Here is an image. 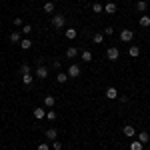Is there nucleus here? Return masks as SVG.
<instances>
[{"label": "nucleus", "instance_id": "obj_1", "mask_svg": "<svg viewBox=\"0 0 150 150\" xmlns=\"http://www.w3.org/2000/svg\"><path fill=\"white\" fill-rule=\"evenodd\" d=\"M64 24H66L64 14H54V16H52V26H54V30H62Z\"/></svg>", "mask_w": 150, "mask_h": 150}, {"label": "nucleus", "instance_id": "obj_2", "mask_svg": "<svg viewBox=\"0 0 150 150\" xmlns=\"http://www.w3.org/2000/svg\"><path fill=\"white\" fill-rule=\"evenodd\" d=\"M106 58H108V60H112V62L118 60V58H120V50H118L116 46H110L108 50H106Z\"/></svg>", "mask_w": 150, "mask_h": 150}, {"label": "nucleus", "instance_id": "obj_3", "mask_svg": "<svg viewBox=\"0 0 150 150\" xmlns=\"http://www.w3.org/2000/svg\"><path fill=\"white\" fill-rule=\"evenodd\" d=\"M66 74H68V78H78V76H80V66H78V64H70Z\"/></svg>", "mask_w": 150, "mask_h": 150}, {"label": "nucleus", "instance_id": "obj_4", "mask_svg": "<svg viewBox=\"0 0 150 150\" xmlns=\"http://www.w3.org/2000/svg\"><path fill=\"white\" fill-rule=\"evenodd\" d=\"M120 40H122V42H132V40H134V32H132L130 28L122 30V32H120Z\"/></svg>", "mask_w": 150, "mask_h": 150}, {"label": "nucleus", "instance_id": "obj_5", "mask_svg": "<svg viewBox=\"0 0 150 150\" xmlns=\"http://www.w3.org/2000/svg\"><path fill=\"white\" fill-rule=\"evenodd\" d=\"M122 132H124V136H128V138H134L136 136V130H134L132 124H126V126L122 128Z\"/></svg>", "mask_w": 150, "mask_h": 150}, {"label": "nucleus", "instance_id": "obj_6", "mask_svg": "<svg viewBox=\"0 0 150 150\" xmlns=\"http://www.w3.org/2000/svg\"><path fill=\"white\" fill-rule=\"evenodd\" d=\"M36 76H38L40 80H44V78L48 76V68H46V66H42V64H40V66L36 68Z\"/></svg>", "mask_w": 150, "mask_h": 150}, {"label": "nucleus", "instance_id": "obj_7", "mask_svg": "<svg viewBox=\"0 0 150 150\" xmlns=\"http://www.w3.org/2000/svg\"><path fill=\"white\" fill-rule=\"evenodd\" d=\"M32 114H34L36 120H44V118H46V110H44V108H34Z\"/></svg>", "mask_w": 150, "mask_h": 150}, {"label": "nucleus", "instance_id": "obj_8", "mask_svg": "<svg viewBox=\"0 0 150 150\" xmlns=\"http://www.w3.org/2000/svg\"><path fill=\"white\" fill-rule=\"evenodd\" d=\"M64 36H66L68 40H74V38L78 36V30H76V28H66V30H64Z\"/></svg>", "mask_w": 150, "mask_h": 150}, {"label": "nucleus", "instance_id": "obj_9", "mask_svg": "<svg viewBox=\"0 0 150 150\" xmlns=\"http://www.w3.org/2000/svg\"><path fill=\"white\" fill-rule=\"evenodd\" d=\"M106 98H110V100H114V98H118V90H116L114 86L106 88Z\"/></svg>", "mask_w": 150, "mask_h": 150}, {"label": "nucleus", "instance_id": "obj_10", "mask_svg": "<svg viewBox=\"0 0 150 150\" xmlns=\"http://www.w3.org/2000/svg\"><path fill=\"white\" fill-rule=\"evenodd\" d=\"M136 138H138L140 142H142V144H148V142H150V134L146 132V130H142V132H140V134L136 136Z\"/></svg>", "mask_w": 150, "mask_h": 150}, {"label": "nucleus", "instance_id": "obj_11", "mask_svg": "<svg viewBox=\"0 0 150 150\" xmlns=\"http://www.w3.org/2000/svg\"><path fill=\"white\" fill-rule=\"evenodd\" d=\"M46 138L48 140H56L58 138V130L56 128H48L46 130Z\"/></svg>", "mask_w": 150, "mask_h": 150}, {"label": "nucleus", "instance_id": "obj_12", "mask_svg": "<svg viewBox=\"0 0 150 150\" xmlns=\"http://www.w3.org/2000/svg\"><path fill=\"white\" fill-rule=\"evenodd\" d=\"M76 56H78V48L70 46L68 50H66V58H68V60H72V58H76Z\"/></svg>", "mask_w": 150, "mask_h": 150}, {"label": "nucleus", "instance_id": "obj_13", "mask_svg": "<svg viewBox=\"0 0 150 150\" xmlns=\"http://www.w3.org/2000/svg\"><path fill=\"white\" fill-rule=\"evenodd\" d=\"M128 54H130L132 58H138L140 56V46H136V44H134V46H130V48H128Z\"/></svg>", "mask_w": 150, "mask_h": 150}, {"label": "nucleus", "instance_id": "obj_14", "mask_svg": "<svg viewBox=\"0 0 150 150\" xmlns=\"http://www.w3.org/2000/svg\"><path fill=\"white\" fill-rule=\"evenodd\" d=\"M146 8H148V2L146 0H138L136 2V10L138 12H146Z\"/></svg>", "mask_w": 150, "mask_h": 150}, {"label": "nucleus", "instance_id": "obj_15", "mask_svg": "<svg viewBox=\"0 0 150 150\" xmlns=\"http://www.w3.org/2000/svg\"><path fill=\"white\" fill-rule=\"evenodd\" d=\"M20 46H22V50H30L32 48V40L30 38H22L20 40Z\"/></svg>", "mask_w": 150, "mask_h": 150}, {"label": "nucleus", "instance_id": "obj_16", "mask_svg": "<svg viewBox=\"0 0 150 150\" xmlns=\"http://www.w3.org/2000/svg\"><path fill=\"white\" fill-rule=\"evenodd\" d=\"M142 148H144V144H142V142H140L138 138L130 142V150H142Z\"/></svg>", "mask_w": 150, "mask_h": 150}, {"label": "nucleus", "instance_id": "obj_17", "mask_svg": "<svg viewBox=\"0 0 150 150\" xmlns=\"http://www.w3.org/2000/svg\"><path fill=\"white\" fill-rule=\"evenodd\" d=\"M104 12H106V14H114L116 12V4L114 2H108V4L104 6Z\"/></svg>", "mask_w": 150, "mask_h": 150}, {"label": "nucleus", "instance_id": "obj_18", "mask_svg": "<svg viewBox=\"0 0 150 150\" xmlns=\"http://www.w3.org/2000/svg\"><path fill=\"white\" fill-rule=\"evenodd\" d=\"M20 40H22V36H20V32H18V30L10 32V42H18V44H20Z\"/></svg>", "mask_w": 150, "mask_h": 150}, {"label": "nucleus", "instance_id": "obj_19", "mask_svg": "<svg viewBox=\"0 0 150 150\" xmlns=\"http://www.w3.org/2000/svg\"><path fill=\"white\" fill-rule=\"evenodd\" d=\"M80 58L84 60V62H90V60H92V52H90V50H82Z\"/></svg>", "mask_w": 150, "mask_h": 150}, {"label": "nucleus", "instance_id": "obj_20", "mask_svg": "<svg viewBox=\"0 0 150 150\" xmlns=\"http://www.w3.org/2000/svg\"><path fill=\"white\" fill-rule=\"evenodd\" d=\"M32 80H34V78H32V74H22V84H24V86H30Z\"/></svg>", "mask_w": 150, "mask_h": 150}, {"label": "nucleus", "instance_id": "obj_21", "mask_svg": "<svg viewBox=\"0 0 150 150\" xmlns=\"http://www.w3.org/2000/svg\"><path fill=\"white\" fill-rule=\"evenodd\" d=\"M54 102H56V98H54V96H46V98H44V106H46V108H52Z\"/></svg>", "mask_w": 150, "mask_h": 150}, {"label": "nucleus", "instance_id": "obj_22", "mask_svg": "<svg viewBox=\"0 0 150 150\" xmlns=\"http://www.w3.org/2000/svg\"><path fill=\"white\" fill-rule=\"evenodd\" d=\"M92 42H94V44H102V42H104V34H102V32L94 34L92 36Z\"/></svg>", "mask_w": 150, "mask_h": 150}, {"label": "nucleus", "instance_id": "obj_23", "mask_svg": "<svg viewBox=\"0 0 150 150\" xmlns=\"http://www.w3.org/2000/svg\"><path fill=\"white\" fill-rule=\"evenodd\" d=\"M56 80L60 82V84H64V82L68 80V74H66V72H58V74H56Z\"/></svg>", "mask_w": 150, "mask_h": 150}, {"label": "nucleus", "instance_id": "obj_24", "mask_svg": "<svg viewBox=\"0 0 150 150\" xmlns=\"http://www.w3.org/2000/svg\"><path fill=\"white\" fill-rule=\"evenodd\" d=\"M140 26H142V28H148L150 26V16H140Z\"/></svg>", "mask_w": 150, "mask_h": 150}, {"label": "nucleus", "instance_id": "obj_25", "mask_svg": "<svg viewBox=\"0 0 150 150\" xmlns=\"http://www.w3.org/2000/svg\"><path fill=\"white\" fill-rule=\"evenodd\" d=\"M92 12H96V14H100V12H104V6L100 4V2H94V4H92Z\"/></svg>", "mask_w": 150, "mask_h": 150}, {"label": "nucleus", "instance_id": "obj_26", "mask_svg": "<svg viewBox=\"0 0 150 150\" xmlns=\"http://www.w3.org/2000/svg\"><path fill=\"white\" fill-rule=\"evenodd\" d=\"M44 12L52 14V12H54V2H46V4H44Z\"/></svg>", "mask_w": 150, "mask_h": 150}, {"label": "nucleus", "instance_id": "obj_27", "mask_svg": "<svg viewBox=\"0 0 150 150\" xmlns=\"http://www.w3.org/2000/svg\"><path fill=\"white\" fill-rule=\"evenodd\" d=\"M46 120H56V112H54V110H48L46 112Z\"/></svg>", "mask_w": 150, "mask_h": 150}, {"label": "nucleus", "instance_id": "obj_28", "mask_svg": "<svg viewBox=\"0 0 150 150\" xmlns=\"http://www.w3.org/2000/svg\"><path fill=\"white\" fill-rule=\"evenodd\" d=\"M52 148L54 150H62V142H60V140H52Z\"/></svg>", "mask_w": 150, "mask_h": 150}, {"label": "nucleus", "instance_id": "obj_29", "mask_svg": "<svg viewBox=\"0 0 150 150\" xmlns=\"http://www.w3.org/2000/svg\"><path fill=\"white\" fill-rule=\"evenodd\" d=\"M20 74H30V66L28 64H22L20 66Z\"/></svg>", "mask_w": 150, "mask_h": 150}, {"label": "nucleus", "instance_id": "obj_30", "mask_svg": "<svg viewBox=\"0 0 150 150\" xmlns=\"http://www.w3.org/2000/svg\"><path fill=\"white\" fill-rule=\"evenodd\" d=\"M22 32H24V34H30V32H32V26H30V24H24V26H22Z\"/></svg>", "mask_w": 150, "mask_h": 150}, {"label": "nucleus", "instance_id": "obj_31", "mask_svg": "<svg viewBox=\"0 0 150 150\" xmlns=\"http://www.w3.org/2000/svg\"><path fill=\"white\" fill-rule=\"evenodd\" d=\"M110 34H114V28H112V26L104 28V36H110Z\"/></svg>", "mask_w": 150, "mask_h": 150}, {"label": "nucleus", "instance_id": "obj_32", "mask_svg": "<svg viewBox=\"0 0 150 150\" xmlns=\"http://www.w3.org/2000/svg\"><path fill=\"white\" fill-rule=\"evenodd\" d=\"M38 150H50V146H48L46 142H40V144H38Z\"/></svg>", "mask_w": 150, "mask_h": 150}, {"label": "nucleus", "instance_id": "obj_33", "mask_svg": "<svg viewBox=\"0 0 150 150\" xmlns=\"http://www.w3.org/2000/svg\"><path fill=\"white\" fill-rule=\"evenodd\" d=\"M52 68H54V70H60V62H58V60H52Z\"/></svg>", "mask_w": 150, "mask_h": 150}, {"label": "nucleus", "instance_id": "obj_34", "mask_svg": "<svg viewBox=\"0 0 150 150\" xmlns=\"http://www.w3.org/2000/svg\"><path fill=\"white\" fill-rule=\"evenodd\" d=\"M14 26H22V18H14Z\"/></svg>", "mask_w": 150, "mask_h": 150}, {"label": "nucleus", "instance_id": "obj_35", "mask_svg": "<svg viewBox=\"0 0 150 150\" xmlns=\"http://www.w3.org/2000/svg\"><path fill=\"white\" fill-rule=\"evenodd\" d=\"M126 2H132V0H126Z\"/></svg>", "mask_w": 150, "mask_h": 150}]
</instances>
